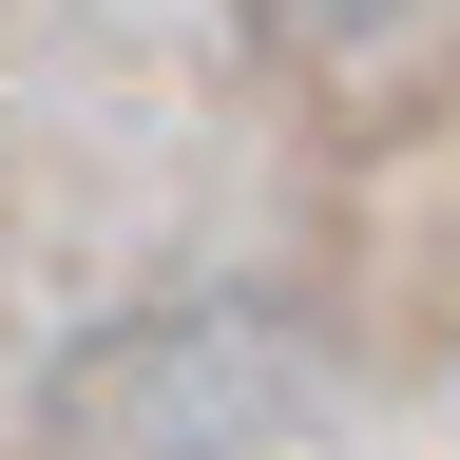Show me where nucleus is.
I'll list each match as a JSON object with an SVG mask.
<instances>
[{"instance_id":"f257e3e1","label":"nucleus","mask_w":460,"mask_h":460,"mask_svg":"<svg viewBox=\"0 0 460 460\" xmlns=\"http://www.w3.org/2000/svg\"><path fill=\"white\" fill-rule=\"evenodd\" d=\"M307 20H402V0H307Z\"/></svg>"}]
</instances>
